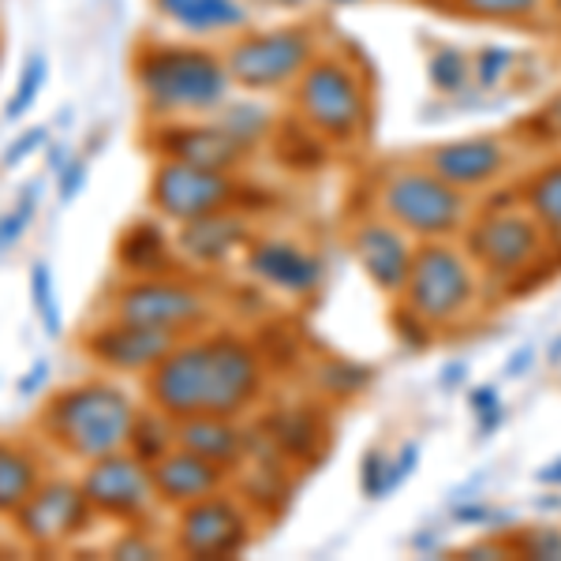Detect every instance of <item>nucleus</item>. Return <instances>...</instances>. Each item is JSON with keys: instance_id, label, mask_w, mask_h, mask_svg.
<instances>
[{"instance_id": "obj_1", "label": "nucleus", "mask_w": 561, "mask_h": 561, "mask_svg": "<svg viewBox=\"0 0 561 561\" xmlns=\"http://www.w3.org/2000/svg\"><path fill=\"white\" fill-rule=\"evenodd\" d=\"M266 389V359L240 333L180 337L147 375V401L173 420L187 415H243Z\"/></svg>"}, {"instance_id": "obj_35", "label": "nucleus", "mask_w": 561, "mask_h": 561, "mask_svg": "<svg viewBox=\"0 0 561 561\" xmlns=\"http://www.w3.org/2000/svg\"><path fill=\"white\" fill-rule=\"evenodd\" d=\"M513 554L524 558H539V561H561V531L558 528H531L517 531L513 542H505Z\"/></svg>"}, {"instance_id": "obj_5", "label": "nucleus", "mask_w": 561, "mask_h": 561, "mask_svg": "<svg viewBox=\"0 0 561 561\" xmlns=\"http://www.w3.org/2000/svg\"><path fill=\"white\" fill-rule=\"evenodd\" d=\"M479 288H483V274L465 248L449 240H423L415 243L412 270L397 296V307L427 325L431 333H438L476 311Z\"/></svg>"}, {"instance_id": "obj_48", "label": "nucleus", "mask_w": 561, "mask_h": 561, "mask_svg": "<svg viewBox=\"0 0 561 561\" xmlns=\"http://www.w3.org/2000/svg\"><path fill=\"white\" fill-rule=\"evenodd\" d=\"M465 375H468V364H460V359H457V364H449L446 370H442V386L457 389L460 382H465Z\"/></svg>"}, {"instance_id": "obj_49", "label": "nucleus", "mask_w": 561, "mask_h": 561, "mask_svg": "<svg viewBox=\"0 0 561 561\" xmlns=\"http://www.w3.org/2000/svg\"><path fill=\"white\" fill-rule=\"evenodd\" d=\"M486 510L483 505H465V510H457V520H483Z\"/></svg>"}, {"instance_id": "obj_21", "label": "nucleus", "mask_w": 561, "mask_h": 561, "mask_svg": "<svg viewBox=\"0 0 561 561\" xmlns=\"http://www.w3.org/2000/svg\"><path fill=\"white\" fill-rule=\"evenodd\" d=\"M158 15L192 38H225L251 26L248 0H153Z\"/></svg>"}, {"instance_id": "obj_37", "label": "nucleus", "mask_w": 561, "mask_h": 561, "mask_svg": "<svg viewBox=\"0 0 561 561\" xmlns=\"http://www.w3.org/2000/svg\"><path fill=\"white\" fill-rule=\"evenodd\" d=\"M87 187V161L83 158H71L65 169L57 173V198L60 203H76V195Z\"/></svg>"}, {"instance_id": "obj_26", "label": "nucleus", "mask_w": 561, "mask_h": 561, "mask_svg": "<svg viewBox=\"0 0 561 561\" xmlns=\"http://www.w3.org/2000/svg\"><path fill=\"white\" fill-rule=\"evenodd\" d=\"M259 94L251 98H229L225 105L214 108V121L221 124L229 135H237V139L243 142V147L259 150L262 142L270 139V131H274V113H270L266 102H255Z\"/></svg>"}, {"instance_id": "obj_6", "label": "nucleus", "mask_w": 561, "mask_h": 561, "mask_svg": "<svg viewBox=\"0 0 561 561\" xmlns=\"http://www.w3.org/2000/svg\"><path fill=\"white\" fill-rule=\"evenodd\" d=\"M465 251L494 285H520L542 259L554 255L539 221L520 203V192L494 198L472 214V221L465 225Z\"/></svg>"}, {"instance_id": "obj_22", "label": "nucleus", "mask_w": 561, "mask_h": 561, "mask_svg": "<svg viewBox=\"0 0 561 561\" xmlns=\"http://www.w3.org/2000/svg\"><path fill=\"white\" fill-rule=\"evenodd\" d=\"M176 446L195 449L225 468H237L251 449V434L240 427V415H187L176 420Z\"/></svg>"}, {"instance_id": "obj_10", "label": "nucleus", "mask_w": 561, "mask_h": 561, "mask_svg": "<svg viewBox=\"0 0 561 561\" xmlns=\"http://www.w3.org/2000/svg\"><path fill=\"white\" fill-rule=\"evenodd\" d=\"M150 206L158 210L165 221H195V217L229 210L240 206V180L225 169H203V165H187V161L173 158H158L150 176Z\"/></svg>"}, {"instance_id": "obj_7", "label": "nucleus", "mask_w": 561, "mask_h": 561, "mask_svg": "<svg viewBox=\"0 0 561 561\" xmlns=\"http://www.w3.org/2000/svg\"><path fill=\"white\" fill-rule=\"evenodd\" d=\"M375 210L401 225L412 240H454L472 203L427 165H389L375 184Z\"/></svg>"}, {"instance_id": "obj_47", "label": "nucleus", "mask_w": 561, "mask_h": 561, "mask_svg": "<svg viewBox=\"0 0 561 561\" xmlns=\"http://www.w3.org/2000/svg\"><path fill=\"white\" fill-rule=\"evenodd\" d=\"M536 479H539L542 486H561V457L550 460V465H542L539 472H536Z\"/></svg>"}, {"instance_id": "obj_28", "label": "nucleus", "mask_w": 561, "mask_h": 561, "mask_svg": "<svg viewBox=\"0 0 561 561\" xmlns=\"http://www.w3.org/2000/svg\"><path fill=\"white\" fill-rule=\"evenodd\" d=\"M449 12L476 23H531L550 8V0H446Z\"/></svg>"}, {"instance_id": "obj_2", "label": "nucleus", "mask_w": 561, "mask_h": 561, "mask_svg": "<svg viewBox=\"0 0 561 561\" xmlns=\"http://www.w3.org/2000/svg\"><path fill=\"white\" fill-rule=\"evenodd\" d=\"M131 79L150 124L210 116L237 90L225 53L195 42H142L131 57Z\"/></svg>"}, {"instance_id": "obj_43", "label": "nucleus", "mask_w": 561, "mask_h": 561, "mask_svg": "<svg viewBox=\"0 0 561 561\" xmlns=\"http://www.w3.org/2000/svg\"><path fill=\"white\" fill-rule=\"evenodd\" d=\"M45 375H49V364H45V359H38V364H34V367L20 378V386H15V389H20L23 397H34V393H38V389L45 386Z\"/></svg>"}, {"instance_id": "obj_31", "label": "nucleus", "mask_w": 561, "mask_h": 561, "mask_svg": "<svg viewBox=\"0 0 561 561\" xmlns=\"http://www.w3.org/2000/svg\"><path fill=\"white\" fill-rule=\"evenodd\" d=\"M513 68H517V49H510V45H479L472 53V87L476 94H494V90H502L505 79L513 76Z\"/></svg>"}, {"instance_id": "obj_20", "label": "nucleus", "mask_w": 561, "mask_h": 561, "mask_svg": "<svg viewBox=\"0 0 561 561\" xmlns=\"http://www.w3.org/2000/svg\"><path fill=\"white\" fill-rule=\"evenodd\" d=\"M173 243H176V255L184 262H195V266H221V262H229L237 251H243L251 243V225H248V217L237 214V206H229V210L184 221Z\"/></svg>"}, {"instance_id": "obj_12", "label": "nucleus", "mask_w": 561, "mask_h": 561, "mask_svg": "<svg viewBox=\"0 0 561 561\" xmlns=\"http://www.w3.org/2000/svg\"><path fill=\"white\" fill-rule=\"evenodd\" d=\"M79 483H83V494L98 517H113V520L131 524V520L147 517L153 510V502H158L150 465L135 457L131 449L87 460V472Z\"/></svg>"}, {"instance_id": "obj_34", "label": "nucleus", "mask_w": 561, "mask_h": 561, "mask_svg": "<svg viewBox=\"0 0 561 561\" xmlns=\"http://www.w3.org/2000/svg\"><path fill=\"white\" fill-rule=\"evenodd\" d=\"M34 214H38V184L26 187V195H20V203L8 214H0V251H8L26 229H31Z\"/></svg>"}, {"instance_id": "obj_25", "label": "nucleus", "mask_w": 561, "mask_h": 561, "mask_svg": "<svg viewBox=\"0 0 561 561\" xmlns=\"http://www.w3.org/2000/svg\"><path fill=\"white\" fill-rule=\"evenodd\" d=\"M42 460L20 442H0V517H12L15 510L38 491Z\"/></svg>"}, {"instance_id": "obj_19", "label": "nucleus", "mask_w": 561, "mask_h": 561, "mask_svg": "<svg viewBox=\"0 0 561 561\" xmlns=\"http://www.w3.org/2000/svg\"><path fill=\"white\" fill-rule=\"evenodd\" d=\"M150 476H153L158 502L184 510V505L198 502V497L221 491L225 479H229V468L217 465V460H206L203 454H195L187 446H173L165 457L153 460Z\"/></svg>"}, {"instance_id": "obj_44", "label": "nucleus", "mask_w": 561, "mask_h": 561, "mask_svg": "<svg viewBox=\"0 0 561 561\" xmlns=\"http://www.w3.org/2000/svg\"><path fill=\"white\" fill-rule=\"evenodd\" d=\"M531 364H536V345H524L517 356H513L510 364H505V378H520Z\"/></svg>"}, {"instance_id": "obj_8", "label": "nucleus", "mask_w": 561, "mask_h": 561, "mask_svg": "<svg viewBox=\"0 0 561 561\" xmlns=\"http://www.w3.org/2000/svg\"><path fill=\"white\" fill-rule=\"evenodd\" d=\"M322 53L319 34L307 23L266 26V31H240L225 45V68L232 76V87L243 94H280L293 90L296 79L311 68V60Z\"/></svg>"}, {"instance_id": "obj_50", "label": "nucleus", "mask_w": 561, "mask_h": 561, "mask_svg": "<svg viewBox=\"0 0 561 561\" xmlns=\"http://www.w3.org/2000/svg\"><path fill=\"white\" fill-rule=\"evenodd\" d=\"M322 4H330V8H356V4H364V0H322Z\"/></svg>"}, {"instance_id": "obj_41", "label": "nucleus", "mask_w": 561, "mask_h": 561, "mask_svg": "<svg viewBox=\"0 0 561 561\" xmlns=\"http://www.w3.org/2000/svg\"><path fill=\"white\" fill-rule=\"evenodd\" d=\"M108 554H113V558H158L161 550L153 547V542L142 536V531H128V536L116 539L113 547H108Z\"/></svg>"}, {"instance_id": "obj_11", "label": "nucleus", "mask_w": 561, "mask_h": 561, "mask_svg": "<svg viewBox=\"0 0 561 561\" xmlns=\"http://www.w3.org/2000/svg\"><path fill=\"white\" fill-rule=\"evenodd\" d=\"M251 513L232 494H206L198 502L184 505L173 524V547L184 558L221 561L237 558L251 542Z\"/></svg>"}, {"instance_id": "obj_52", "label": "nucleus", "mask_w": 561, "mask_h": 561, "mask_svg": "<svg viewBox=\"0 0 561 561\" xmlns=\"http://www.w3.org/2000/svg\"><path fill=\"white\" fill-rule=\"evenodd\" d=\"M550 12L558 15V23H561V0H550Z\"/></svg>"}, {"instance_id": "obj_33", "label": "nucleus", "mask_w": 561, "mask_h": 561, "mask_svg": "<svg viewBox=\"0 0 561 561\" xmlns=\"http://www.w3.org/2000/svg\"><path fill=\"white\" fill-rule=\"evenodd\" d=\"M53 270L45 262H34L31 266V300H34V311L42 319V330L49 337H60V307H57V293H53Z\"/></svg>"}, {"instance_id": "obj_51", "label": "nucleus", "mask_w": 561, "mask_h": 561, "mask_svg": "<svg viewBox=\"0 0 561 561\" xmlns=\"http://www.w3.org/2000/svg\"><path fill=\"white\" fill-rule=\"evenodd\" d=\"M550 359H561V337L554 341V348H550Z\"/></svg>"}, {"instance_id": "obj_16", "label": "nucleus", "mask_w": 561, "mask_h": 561, "mask_svg": "<svg viewBox=\"0 0 561 561\" xmlns=\"http://www.w3.org/2000/svg\"><path fill=\"white\" fill-rule=\"evenodd\" d=\"M176 341L180 337H173V333L147 330V325L121 322V319H105L83 337V352L105 370L147 378L150 370L176 348Z\"/></svg>"}, {"instance_id": "obj_45", "label": "nucleus", "mask_w": 561, "mask_h": 561, "mask_svg": "<svg viewBox=\"0 0 561 561\" xmlns=\"http://www.w3.org/2000/svg\"><path fill=\"white\" fill-rule=\"evenodd\" d=\"M251 4L266 8V12H288V15H296V12H307V8H311L314 0H251Z\"/></svg>"}, {"instance_id": "obj_24", "label": "nucleus", "mask_w": 561, "mask_h": 561, "mask_svg": "<svg viewBox=\"0 0 561 561\" xmlns=\"http://www.w3.org/2000/svg\"><path fill=\"white\" fill-rule=\"evenodd\" d=\"M520 203L539 221L550 251L561 255V158H550L520 184Z\"/></svg>"}, {"instance_id": "obj_39", "label": "nucleus", "mask_w": 561, "mask_h": 561, "mask_svg": "<svg viewBox=\"0 0 561 561\" xmlns=\"http://www.w3.org/2000/svg\"><path fill=\"white\" fill-rule=\"evenodd\" d=\"M415 460H420V446H404L401 449V457L397 460H389V468H386V483H382V497H389L397 491V486L404 483L412 472H415Z\"/></svg>"}, {"instance_id": "obj_15", "label": "nucleus", "mask_w": 561, "mask_h": 561, "mask_svg": "<svg viewBox=\"0 0 561 561\" xmlns=\"http://www.w3.org/2000/svg\"><path fill=\"white\" fill-rule=\"evenodd\" d=\"M352 255H356L359 270L370 277V285L389 300H397L409 280L415 243L401 225H393L386 214H364L352 225Z\"/></svg>"}, {"instance_id": "obj_46", "label": "nucleus", "mask_w": 561, "mask_h": 561, "mask_svg": "<svg viewBox=\"0 0 561 561\" xmlns=\"http://www.w3.org/2000/svg\"><path fill=\"white\" fill-rule=\"evenodd\" d=\"M505 542H472V547L465 550V558H502L505 554Z\"/></svg>"}, {"instance_id": "obj_38", "label": "nucleus", "mask_w": 561, "mask_h": 561, "mask_svg": "<svg viewBox=\"0 0 561 561\" xmlns=\"http://www.w3.org/2000/svg\"><path fill=\"white\" fill-rule=\"evenodd\" d=\"M531 131L542 135V142H561V90L536 113V121H531Z\"/></svg>"}, {"instance_id": "obj_36", "label": "nucleus", "mask_w": 561, "mask_h": 561, "mask_svg": "<svg viewBox=\"0 0 561 561\" xmlns=\"http://www.w3.org/2000/svg\"><path fill=\"white\" fill-rule=\"evenodd\" d=\"M472 415H476V423H479V434H491L497 423L505 420V409H502V397H497V389L494 386H476L472 389Z\"/></svg>"}, {"instance_id": "obj_3", "label": "nucleus", "mask_w": 561, "mask_h": 561, "mask_svg": "<svg viewBox=\"0 0 561 561\" xmlns=\"http://www.w3.org/2000/svg\"><path fill=\"white\" fill-rule=\"evenodd\" d=\"M293 116L330 147H359L375 124V87L352 53L322 49L293 87Z\"/></svg>"}, {"instance_id": "obj_30", "label": "nucleus", "mask_w": 561, "mask_h": 561, "mask_svg": "<svg viewBox=\"0 0 561 561\" xmlns=\"http://www.w3.org/2000/svg\"><path fill=\"white\" fill-rule=\"evenodd\" d=\"M270 438H274L277 449H285L288 457H311L314 446H319V420L304 409H285L270 420Z\"/></svg>"}, {"instance_id": "obj_13", "label": "nucleus", "mask_w": 561, "mask_h": 561, "mask_svg": "<svg viewBox=\"0 0 561 561\" xmlns=\"http://www.w3.org/2000/svg\"><path fill=\"white\" fill-rule=\"evenodd\" d=\"M90 517L94 510L83 494V483H71V479H42L38 491L12 513L15 531L34 550H60L87 528Z\"/></svg>"}, {"instance_id": "obj_27", "label": "nucleus", "mask_w": 561, "mask_h": 561, "mask_svg": "<svg viewBox=\"0 0 561 561\" xmlns=\"http://www.w3.org/2000/svg\"><path fill=\"white\" fill-rule=\"evenodd\" d=\"M427 79L442 98L476 94L472 87V57L460 45H434L427 57Z\"/></svg>"}, {"instance_id": "obj_40", "label": "nucleus", "mask_w": 561, "mask_h": 561, "mask_svg": "<svg viewBox=\"0 0 561 561\" xmlns=\"http://www.w3.org/2000/svg\"><path fill=\"white\" fill-rule=\"evenodd\" d=\"M45 135H49L45 128H26V131L20 135V139H12V147L4 150V158H0V165H4V169H15V165H20V161H26L34 150L42 147Z\"/></svg>"}, {"instance_id": "obj_42", "label": "nucleus", "mask_w": 561, "mask_h": 561, "mask_svg": "<svg viewBox=\"0 0 561 561\" xmlns=\"http://www.w3.org/2000/svg\"><path fill=\"white\" fill-rule=\"evenodd\" d=\"M386 468H389V457H382L378 449H370L367 460H364V494L367 497H382Z\"/></svg>"}, {"instance_id": "obj_23", "label": "nucleus", "mask_w": 561, "mask_h": 561, "mask_svg": "<svg viewBox=\"0 0 561 561\" xmlns=\"http://www.w3.org/2000/svg\"><path fill=\"white\" fill-rule=\"evenodd\" d=\"M176 259V243L158 221H131L116 240V266L128 277L173 274Z\"/></svg>"}, {"instance_id": "obj_29", "label": "nucleus", "mask_w": 561, "mask_h": 561, "mask_svg": "<svg viewBox=\"0 0 561 561\" xmlns=\"http://www.w3.org/2000/svg\"><path fill=\"white\" fill-rule=\"evenodd\" d=\"M173 446H176V420L173 415L153 409V404L135 415V427H131V438H128V449L135 457L153 465V460L165 457Z\"/></svg>"}, {"instance_id": "obj_14", "label": "nucleus", "mask_w": 561, "mask_h": 561, "mask_svg": "<svg viewBox=\"0 0 561 561\" xmlns=\"http://www.w3.org/2000/svg\"><path fill=\"white\" fill-rule=\"evenodd\" d=\"M150 150L158 158L187 161L203 169H240L251 158V147H243L237 135H229L214 116H184V121H158L150 124Z\"/></svg>"}, {"instance_id": "obj_17", "label": "nucleus", "mask_w": 561, "mask_h": 561, "mask_svg": "<svg viewBox=\"0 0 561 561\" xmlns=\"http://www.w3.org/2000/svg\"><path fill=\"white\" fill-rule=\"evenodd\" d=\"M423 165L434 169L446 184L472 195L505 176V169H510V147H505L502 135H465V139H449L431 147Z\"/></svg>"}, {"instance_id": "obj_4", "label": "nucleus", "mask_w": 561, "mask_h": 561, "mask_svg": "<svg viewBox=\"0 0 561 561\" xmlns=\"http://www.w3.org/2000/svg\"><path fill=\"white\" fill-rule=\"evenodd\" d=\"M135 401L116 382L90 378V382L65 386L45 401L38 431L76 460H98L128 449L135 427Z\"/></svg>"}, {"instance_id": "obj_32", "label": "nucleus", "mask_w": 561, "mask_h": 561, "mask_svg": "<svg viewBox=\"0 0 561 561\" xmlns=\"http://www.w3.org/2000/svg\"><path fill=\"white\" fill-rule=\"evenodd\" d=\"M45 76H49V60H45L42 53H31L20 71V83H15L12 98H8V105H4V121H20L23 113H31V105L38 102V94L45 87Z\"/></svg>"}, {"instance_id": "obj_18", "label": "nucleus", "mask_w": 561, "mask_h": 561, "mask_svg": "<svg viewBox=\"0 0 561 561\" xmlns=\"http://www.w3.org/2000/svg\"><path fill=\"white\" fill-rule=\"evenodd\" d=\"M248 274L280 296L307 300L322 288L325 270L322 259L296 240H255L248 243Z\"/></svg>"}, {"instance_id": "obj_9", "label": "nucleus", "mask_w": 561, "mask_h": 561, "mask_svg": "<svg viewBox=\"0 0 561 561\" xmlns=\"http://www.w3.org/2000/svg\"><path fill=\"white\" fill-rule=\"evenodd\" d=\"M108 319L187 337L210 319V300L195 280L176 274L128 277V285L116 288V296L108 300Z\"/></svg>"}]
</instances>
